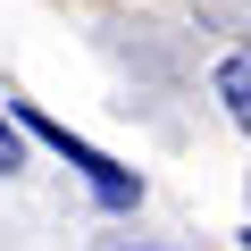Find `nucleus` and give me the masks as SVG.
Returning <instances> with one entry per match:
<instances>
[{
	"mask_svg": "<svg viewBox=\"0 0 251 251\" xmlns=\"http://www.w3.org/2000/svg\"><path fill=\"white\" fill-rule=\"evenodd\" d=\"M25 126H34V134H42V143H59V151H67V159H75V168L92 176V193H100V209H134V193H143V184H134V176H126L117 159H100L92 143H75V134H67V126H50L42 109H25Z\"/></svg>",
	"mask_w": 251,
	"mask_h": 251,
	"instance_id": "obj_1",
	"label": "nucleus"
},
{
	"mask_svg": "<svg viewBox=\"0 0 251 251\" xmlns=\"http://www.w3.org/2000/svg\"><path fill=\"white\" fill-rule=\"evenodd\" d=\"M218 100H226V117L251 134V50H234V59L218 67Z\"/></svg>",
	"mask_w": 251,
	"mask_h": 251,
	"instance_id": "obj_2",
	"label": "nucleus"
},
{
	"mask_svg": "<svg viewBox=\"0 0 251 251\" xmlns=\"http://www.w3.org/2000/svg\"><path fill=\"white\" fill-rule=\"evenodd\" d=\"M201 9H209L226 34H251V0H201Z\"/></svg>",
	"mask_w": 251,
	"mask_h": 251,
	"instance_id": "obj_3",
	"label": "nucleus"
},
{
	"mask_svg": "<svg viewBox=\"0 0 251 251\" xmlns=\"http://www.w3.org/2000/svg\"><path fill=\"white\" fill-rule=\"evenodd\" d=\"M17 168V134H9V117H0V176Z\"/></svg>",
	"mask_w": 251,
	"mask_h": 251,
	"instance_id": "obj_4",
	"label": "nucleus"
},
{
	"mask_svg": "<svg viewBox=\"0 0 251 251\" xmlns=\"http://www.w3.org/2000/svg\"><path fill=\"white\" fill-rule=\"evenodd\" d=\"M243 251H251V234H243Z\"/></svg>",
	"mask_w": 251,
	"mask_h": 251,
	"instance_id": "obj_5",
	"label": "nucleus"
}]
</instances>
